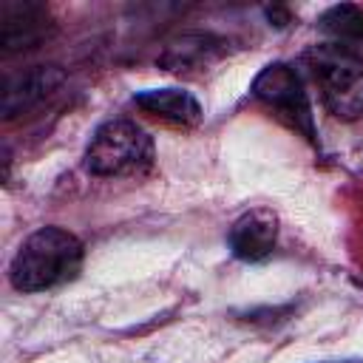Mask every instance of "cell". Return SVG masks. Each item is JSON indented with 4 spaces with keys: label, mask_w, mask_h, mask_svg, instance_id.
Returning <instances> with one entry per match:
<instances>
[{
    "label": "cell",
    "mask_w": 363,
    "mask_h": 363,
    "mask_svg": "<svg viewBox=\"0 0 363 363\" xmlns=\"http://www.w3.org/2000/svg\"><path fill=\"white\" fill-rule=\"evenodd\" d=\"M82 241L62 227L34 230L11 258L9 281L17 292H43L71 281L82 267Z\"/></svg>",
    "instance_id": "1"
},
{
    "label": "cell",
    "mask_w": 363,
    "mask_h": 363,
    "mask_svg": "<svg viewBox=\"0 0 363 363\" xmlns=\"http://www.w3.org/2000/svg\"><path fill=\"white\" fill-rule=\"evenodd\" d=\"M153 164V139L125 116L102 122L85 150V167L94 176H136Z\"/></svg>",
    "instance_id": "2"
},
{
    "label": "cell",
    "mask_w": 363,
    "mask_h": 363,
    "mask_svg": "<svg viewBox=\"0 0 363 363\" xmlns=\"http://www.w3.org/2000/svg\"><path fill=\"white\" fill-rule=\"evenodd\" d=\"M252 96L258 102H264L292 130H298L309 142H318L309 94H306V85H303L295 65L269 62L267 68H261V74L252 79Z\"/></svg>",
    "instance_id": "3"
},
{
    "label": "cell",
    "mask_w": 363,
    "mask_h": 363,
    "mask_svg": "<svg viewBox=\"0 0 363 363\" xmlns=\"http://www.w3.org/2000/svg\"><path fill=\"white\" fill-rule=\"evenodd\" d=\"M303 65L329 94H343L363 79V54L337 40L309 45L303 51Z\"/></svg>",
    "instance_id": "4"
},
{
    "label": "cell",
    "mask_w": 363,
    "mask_h": 363,
    "mask_svg": "<svg viewBox=\"0 0 363 363\" xmlns=\"http://www.w3.org/2000/svg\"><path fill=\"white\" fill-rule=\"evenodd\" d=\"M51 31L48 11L40 3L6 0L0 6V48L3 54H20L37 48Z\"/></svg>",
    "instance_id": "5"
},
{
    "label": "cell",
    "mask_w": 363,
    "mask_h": 363,
    "mask_svg": "<svg viewBox=\"0 0 363 363\" xmlns=\"http://www.w3.org/2000/svg\"><path fill=\"white\" fill-rule=\"evenodd\" d=\"M65 82V74L57 65H34L11 77L3 88V119L11 122L23 113H31L45 99H51Z\"/></svg>",
    "instance_id": "6"
},
{
    "label": "cell",
    "mask_w": 363,
    "mask_h": 363,
    "mask_svg": "<svg viewBox=\"0 0 363 363\" xmlns=\"http://www.w3.org/2000/svg\"><path fill=\"white\" fill-rule=\"evenodd\" d=\"M278 241V218L267 207L244 213L230 230V250L241 261H264Z\"/></svg>",
    "instance_id": "7"
},
{
    "label": "cell",
    "mask_w": 363,
    "mask_h": 363,
    "mask_svg": "<svg viewBox=\"0 0 363 363\" xmlns=\"http://www.w3.org/2000/svg\"><path fill=\"white\" fill-rule=\"evenodd\" d=\"M133 105L176 128H196L204 116L199 99L184 88H145L133 94Z\"/></svg>",
    "instance_id": "8"
},
{
    "label": "cell",
    "mask_w": 363,
    "mask_h": 363,
    "mask_svg": "<svg viewBox=\"0 0 363 363\" xmlns=\"http://www.w3.org/2000/svg\"><path fill=\"white\" fill-rule=\"evenodd\" d=\"M221 51H224V43L213 34H182L176 43L167 45L159 62L167 71H190V68L207 65Z\"/></svg>",
    "instance_id": "9"
},
{
    "label": "cell",
    "mask_w": 363,
    "mask_h": 363,
    "mask_svg": "<svg viewBox=\"0 0 363 363\" xmlns=\"http://www.w3.org/2000/svg\"><path fill=\"white\" fill-rule=\"evenodd\" d=\"M318 26H320V31H326L329 37H335L337 43L363 40V6H357V3L329 6L320 14Z\"/></svg>",
    "instance_id": "10"
}]
</instances>
